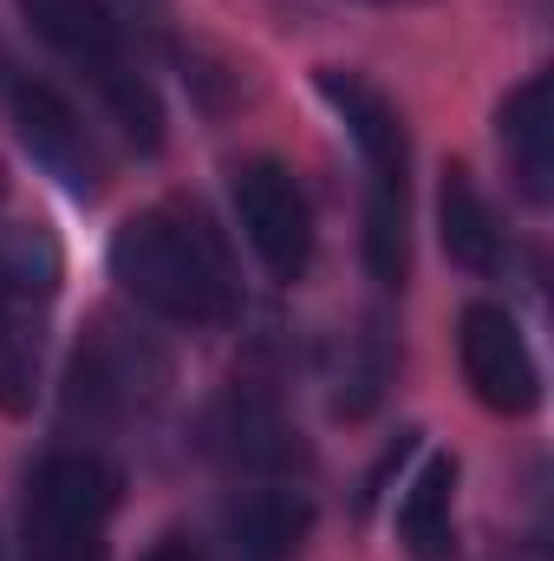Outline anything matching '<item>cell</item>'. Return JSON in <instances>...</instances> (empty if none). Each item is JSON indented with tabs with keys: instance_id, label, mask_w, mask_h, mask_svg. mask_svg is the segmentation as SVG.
<instances>
[{
	"instance_id": "cell-3",
	"label": "cell",
	"mask_w": 554,
	"mask_h": 561,
	"mask_svg": "<svg viewBox=\"0 0 554 561\" xmlns=\"http://www.w3.org/2000/svg\"><path fill=\"white\" fill-rule=\"evenodd\" d=\"M118 463L92 444H59L26 477L20 542L26 561H105V536L118 516Z\"/></svg>"
},
{
	"instance_id": "cell-2",
	"label": "cell",
	"mask_w": 554,
	"mask_h": 561,
	"mask_svg": "<svg viewBox=\"0 0 554 561\" xmlns=\"http://www.w3.org/2000/svg\"><path fill=\"white\" fill-rule=\"evenodd\" d=\"M13 7L33 26V39L53 46L99 92V105L112 112V125L138 144V150H157L163 144V105H157L150 79L131 66L125 20L112 13V0H13Z\"/></svg>"
},
{
	"instance_id": "cell-15",
	"label": "cell",
	"mask_w": 554,
	"mask_h": 561,
	"mask_svg": "<svg viewBox=\"0 0 554 561\" xmlns=\"http://www.w3.org/2000/svg\"><path fill=\"white\" fill-rule=\"evenodd\" d=\"M392 373H399L392 333H385V320H366V327L339 346V366H333V412H339V419H366V412L385 399Z\"/></svg>"
},
{
	"instance_id": "cell-14",
	"label": "cell",
	"mask_w": 554,
	"mask_h": 561,
	"mask_svg": "<svg viewBox=\"0 0 554 561\" xmlns=\"http://www.w3.org/2000/svg\"><path fill=\"white\" fill-rule=\"evenodd\" d=\"M216 450L229 457V470L249 483V477H293L300 463V444L268 399L255 392H235L222 412H216Z\"/></svg>"
},
{
	"instance_id": "cell-6",
	"label": "cell",
	"mask_w": 554,
	"mask_h": 561,
	"mask_svg": "<svg viewBox=\"0 0 554 561\" xmlns=\"http://www.w3.org/2000/svg\"><path fill=\"white\" fill-rule=\"evenodd\" d=\"M0 112H7L20 150H26L66 196L92 203V196L105 190V157H99L92 125L79 118V105H72L53 79L26 72V66L7 59V53H0Z\"/></svg>"
},
{
	"instance_id": "cell-18",
	"label": "cell",
	"mask_w": 554,
	"mask_h": 561,
	"mask_svg": "<svg viewBox=\"0 0 554 561\" xmlns=\"http://www.w3.org/2000/svg\"><path fill=\"white\" fill-rule=\"evenodd\" d=\"M379 7H430V0H379Z\"/></svg>"
},
{
	"instance_id": "cell-16",
	"label": "cell",
	"mask_w": 554,
	"mask_h": 561,
	"mask_svg": "<svg viewBox=\"0 0 554 561\" xmlns=\"http://www.w3.org/2000/svg\"><path fill=\"white\" fill-rule=\"evenodd\" d=\"M359 255H366V275L379 280L385 294L412 280V196L366 190V229H359Z\"/></svg>"
},
{
	"instance_id": "cell-1",
	"label": "cell",
	"mask_w": 554,
	"mask_h": 561,
	"mask_svg": "<svg viewBox=\"0 0 554 561\" xmlns=\"http://www.w3.org/2000/svg\"><path fill=\"white\" fill-rule=\"evenodd\" d=\"M105 268L143 313H157L170 327L209 333L242 313V268L229 255V236L189 196H163L138 216H125L112 229Z\"/></svg>"
},
{
	"instance_id": "cell-12",
	"label": "cell",
	"mask_w": 554,
	"mask_h": 561,
	"mask_svg": "<svg viewBox=\"0 0 554 561\" xmlns=\"http://www.w3.org/2000/svg\"><path fill=\"white\" fill-rule=\"evenodd\" d=\"M496 144L529 203L554 196V112H549V72H529L503 105H496Z\"/></svg>"
},
{
	"instance_id": "cell-5",
	"label": "cell",
	"mask_w": 554,
	"mask_h": 561,
	"mask_svg": "<svg viewBox=\"0 0 554 561\" xmlns=\"http://www.w3.org/2000/svg\"><path fill=\"white\" fill-rule=\"evenodd\" d=\"M170 399V353L131 313H92L66 373V412L85 424H138Z\"/></svg>"
},
{
	"instance_id": "cell-13",
	"label": "cell",
	"mask_w": 554,
	"mask_h": 561,
	"mask_svg": "<svg viewBox=\"0 0 554 561\" xmlns=\"http://www.w3.org/2000/svg\"><path fill=\"white\" fill-rule=\"evenodd\" d=\"M399 549L412 561H457V457L430 450L399 496Z\"/></svg>"
},
{
	"instance_id": "cell-11",
	"label": "cell",
	"mask_w": 554,
	"mask_h": 561,
	"mask_svg": "<svg viewBox=\"0 0 554 561\" xmlns=\"http://www.w3.org/2000/svg\"><path fill=\"white\" fill-rule=\"evenodd\" d=\"M437 242H443V255H450L463 275H476V280H489V275L509 268V236H503L489 196L476 190V176H470L463 163H450L443 183H437Z\"/></svg>"
},
{
	"instance_id": "cell-7",
	"label": "cell",
	"mask_w": 554,
	"mask_h": 561,
	"mask_svg": "<svg viewBox=\"0 0 554 561\" xmlns=\"http://www.w3.org/2000/svg\"><path fill=\"white\" fill-rule=\"evenodd\" d=\"M229 203H235V229H242L249 255L280 287H293L313 268V203L280 157H242L229 170Z\"/></svg>"
},
{
	"instance_id": "cell-4",
	"label": "cell",
	"mask_w": 554,
	"mask_h": 561,
	"mask_svg": "<svg viewBox=\"0 0 554 561\" xmlns=\"http://www.w3.org/2000/svg\"><path fill=\"white\" fill-rule=\"evenodd\" d=\"M66 255L39 222H0V412L20 419L39 399L46 320L59 300Z\"/></svg>"
},
{
	"instance_id": "cell-9",
	"label": "cell",
	"mask_w": 554,
	"mask_h": 561,
	"mask_svg": "<svg viewBox=\"0 0 554 561\" xmlns=\"http://www.w3.org/2000/svg\"><path fill=\"white\" fill-rule=\"evenodd\" d=\"M313 92H320V99L333 105V118L346 125V138L359 150L372 190L412 196V131H405V112H399L372 79H359V72H346V66H320V72H313Z\"/></svg>"
},
{
	"instance_id": "cell-19",
	"label": "cell",
	"mask_w": 554,
	"mask_h": 561,
	"mask_svg": "<svg viewBox=\"0 0 554 561\" xmlns=\"http://www.w3.org/2000/svg\"><path fill=\"white\" fill-rule=\"evenodd\" d=\"M0 216H7V170H0Z\"/></svg>"
},
{
	"instance_id": "cell-17",
	"label": "cell",
	"mask_w": 554,
	"mask_h": 561,
	"mask_svg": "<svg viewBox=\"0 0 554 561\" xmlns=\"http://www.w3.org/2000/svg\"><path fill=\"white\" fill-rule=\"evenodd\" d=\"M138 561H209V556H203V542H196V536H183V529H163V536H157V542H150Z\"/></svg>"
},
{
	"instance_id": "cell-20",
	"label": "cell",
	"mask_w": 554,
	"mask_h": 561,
	"mask_svg": "<svg viewBox=\"0 0 554 561\" xmlns=\"http://www.w3.org/2000/svg\"><path fill=\"white\" fill-rule=\"evenodd\" d=\"M143 7H157V0H143Z\"/></svg>"
},
{
	"instance_id": "cell-10",
	"label": "cell",
	"mask_w": 554,
	"mask_h": 561,
	"mask_svg": "<svg viewBox=\"0 0 554 561\" xmlns=\"http://www.w3.org/2000/svg\"><path fill=\"white\" fill-rule=\"evenodd\" d=\"M313 529V503L293 477H249L222 503V556L229 561H293Z\"/></svg>"
},
{
	"instance_id": "cell-8",
	"label": "cell",
	"mask_w": 554,
	"mask_h": 561,
	"mask_svg": "<svg viewBox=\"0 0 554 561\" xmlns=\"http://www.w3.org/2000/svg\"><path fill=\"white\" fill-rule=\"evenodd\" d=\"M457 359H463V386L476 392L483 412L529 419L542 405V366H535V346H529V333L516 327L509 307L470 300L457 313Z\"/></svg>"
}]
</instances>
